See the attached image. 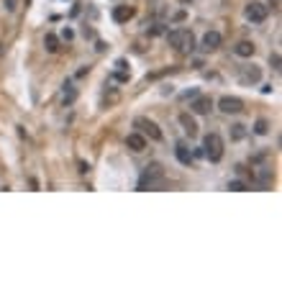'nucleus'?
Masks as SVG:
<instances>
[{
    "instance_id": "obj_16",
    "label": "nucleus",
    "mask_w": 282,
    "mask_h": 282,
    "mask_svg": "<svg viewBox=\"0 0 282 282\" xmlns=\"http://www.w3.org/2000/svg\"><path fill=\"white\" fill-rule=\"evenodd\" d=\"M244 136H247V126H241V123L231 126V139H233V141H241Z\"/></svg>"
},
{
    "instance_id": "obj_10",
    "label": "nucleus",
    "mask_w": 282,
    "mask_h": 282,
    "mask_svg": "<svg viewBox=\"0 0 282 282\" xmlns=\"http://www.w3.org/2000/svg\"><path fill=\"white\" fill-rule=\"evenodd\" d=\"M126 147H129L131 151L139 154V151L147 149V139H144V136H141L139 131H136V133H129V136H126Z\"/></svg>"
},
{
    "instance_id": "obj_20",
    "label": "nucleus",
    "mask_w": 282,
    "mask_h": 282,
    "mask_svg": "<svg viewBox=\"0 0 282 282\" xmlns=\"http://www.w3.org/2000/svg\"><path fill=\"white\" fill-rule=\"evenodd\" d=\"M269 62H272V67H275V69H280V54H275V57H272Z\"/></svg>"
},
{
    "instance_id": "obj_8",
    "label": "nucleus",
    "mask_w": 282,
    "mask_h": 282,
    "mask_svg": "<svg viewBox=\"0 0 282 282\" xmlns=\"http://www.w3.org/2000/svg\"><path fill=\"white\" fill-rule=\"evenodd\" d=\"M133 16H136L133 5H116V8H113V21H116V23H129Z\"/></svg>"
},
{
    "instance_id": "obj_2",
    "label": "nucleus",
    "mask_w": 282,
    "mask_h": 282,
    "mask_svg": "<svg viewBox=\"0 0 282 282\" xmlns=\"http://www.w3.org/2000/svg\"><path fill=\"white\" fill-rule=\"evenodd\" d=\"M162 190L165 187V169L159 165H151L144 169V175L139 177V190Z\"/></svg>"
},
{
    "instance_id": "obj_18",
    "label": "nucleus",
    "mask_w": 282,
    "mask_h": 282,
    "mask_svg": "<svg viewBox=\"0 0 282 282\" xmlns=\"http://www.w3.org/2000/svg\"><path fill=\"white\" fill-rule=\"evenodd\" d=\"M254 131H257L259 136H265V133L269 131V123L265 121V118H262V121H257V126H254Z\"/></svg>"
},
{
    "instance_id": "obj_3",
    "label": "nucleus",
    "mask_w": 282,
    "mask_h": 282,
    "mask_svg": "<svg viewBox=\"0 0 282 282\" xmlns=\"http://www.w3.org/2000/svg\"><path fill=\"white\" fill-rule=\"evenodd\" d=\"M133 129H139V133L144 136V139H151V141H162L165 139V133H162V129L157 123L151 121V118H144V116H139L133 121Z\"/></svg>"
},
{
    "instance_id": "obj_15",
    "label": "nucleus",
    "mask_w": 282,
    "mask_h": 282,
    "mask_svg": "<svg viewBox=\"0 0 282 282\" xmlns=\"http://www.w3.org/2000/svg\"><path fill=\"white\" fill-rule=\"evenodd\" d=\"M175 154H177V159L182 162V165H193V154L187 151V147H185V144H177Z\"/></svg>"
},
{
    "instance_id": "obj_4",
    "label": "nucleus",
    "mask_w": 282,
    "mask_h": 282,
    "mask_svg": "<svg viewBox=\"0 0 282 282\" xmlns=\"http://www.w3.org/2000/svg\"><path fill=\"white\" fill-rule=\"evenodd\" d=\"M203 154L211 162H221L223 159V139L218 133H208L203 141Z\"/></svg>"
},
{
    "instance_id": "obj_5",
    "label": "nucleus",
    "mask_w": 282,
    "mask_h": 282,
    "mask_svg": "<svg viewBox=\"0 0 282 282\" xmlns=\"http://www.w3.org/2000/svg\"><path fill=\"white\" fill-rule=\"evenodd\" d=\"M244 16H247V21H251V23H265L267 16H269V8L262 5V3H249Z\"/></svg>"
},
{
    "instance_id": "obj_14",
    "label": "nucleus",
    "mask_w": 282,
    "mask_h": 282,
    "mask_svg": "<svg viewBox=\"0 0 282 282\" xmlns=\"http://www.w3.org/2000/svg\"><path fill=\"white\" fill-rule=\"evenodd\" d=\"M44 49H47L49 54H57L59 51V39L54 33H47L44 36Z\"/></svg>"
},
{
    "instance_id": "obj_19",
    "label": "nucleus",
    "mask_w": 282,
    "mask_h": 282,
    "mask_svg": "<svg viewBox=\"0 0 282 282\" xmlns=\"http://www.w3.org/2000/svg\"><path fill=\"white\" fill-rule=\"evenodd\" d=\"M229 190H236V193H244V190H247V182H241V180H233V182H229Z\"/></svg>"
},
{
    "instance_id": "obj_6",
    "label": "nucleus",
    "mask_w": 282,
    "mask_h": 282,
    "mask_svg": "<svg viewBox=\"0 0 282 282\" xmlns=\"http://www.w3.org/2000/svg\"><path fill=\"white\" fill-rule=\"evenodd\" d=\"M218 108H221V113H226V116H236V113L244 111V100H241V98L226 95V98L218 100Z\"/></svg>"
},
{
    "instance_id": "obj_12",
    "label": "nucleus",
    "mask_w": 282,
    "mask_h": 282,
    "mask_svg": "<svg viewBox=\"0 0 282 282\" xmlns=\"http://www.w3.org/2000/svg\"><path fill=\"white\" fill-rule=\"evenodd\" d=\"M233 51H236V57L249 59V57H254V51H257V47H254L251 41H239V44L233 47Z\"/></svg>"
},
{
    "instance_id": "obj_9",
    "label": "nucleus",
    "mask_w": 282,
    "mask_h": 282,
    "mask_svg": "<svg viewBox=\"0 0 282 282\" xmlns=\"http://www.w3.org/2000/svg\"><path fill=\"white\" fill-rule=\"evenodd\" d=\"M221 44H223V36L218 33V31H208L203 36V51H216Z\"/></svg>"
},
{
    "instance_id": "obj_11",
    "label": "nucleus",
    "mask_w": 282,
    "mask_h": 282,
    "mask_svg": "<svg viewBox=\"0 0 282 282\" xmlns=\"http://www.w3.org/2000/svg\"><path fill=\"white\" fill-rule=\"evenodd\" d=\"M180 123H182V131L187 136H195L198 133V123H195V118L190 116V113H180Z\"/></svg>"
},
{
    "instance_id": "obj_1",
    "label": "nucleus",
    "mask_w": 282,
    "mask_h": 282,
    "mask_svg": "<svg viewBox=\"0 0 282 282\" xmlns=\"http://www.w3.org/2000/svg\"><path fill=\"white\" fill-rule=\"evenodd\" d=\"M167 44L175 51H193L195 49V36L190 33L187 29H175V31H169L167 33Z\"/></svg>"
},
{
    "instance_id": "obj_17",
    "label": "nucleus",
    "mask_w": 282,
    "mask_h": 282,
    "mask_svg": "<svg viewBox=\"0 0 282 282\" xmlns=\"http://www.w3.org/2000/svg\"><path fill=\"white\" fill-rule=\"evenodd\" d=\"M75 98H77V93H75V90H72L69 85H65V98H62V100H65V103L69 105V103H75Z\"/></svg>"
},
{
    "instance_id": "obj_13",
    "label": "nucleus",
    "mask_w": 282,
    "mask_h": 282,
    "mask_svg": "<svg viewBox=\"0 0 282 282\" xmlns=\"http://www.w3.org/2000/svg\"><path fill=\"white\" fill-rule=\"evenodd\" d=\"M259 80H262V69L254 67V65L241 72V83H251V85H254V83H259Z\"/></svg>"
},
{
    "instance_id": "obj_21",
    "label": "nucleus",
    "mask_w": 282,
    "mask_h": 282,
    "mask_svg": "<svg viewBox=\"0 0 282 282\" xmlns=\"http://www.w3.org/2000/svg\"><path fill=\"white\" fill-rule=\"evenodd\" d=\"M5 8H8V11H13V8H16V0H5Z\"/></svg>"
},
{
    "instance_id": "obj_7",
    "label": "nucleus",
    "mask_w": 282,
    "mask_h": 282,
    "mask_svg": "<svg viewBox=\"0 0 282 282\" xmlns=\"http://www.w3.org/2000/svg\"><path fill=\"white\" fill-rule=\"evenodd\" d=\"M211 108H213V98L211 95H195L190 111L198 113V116H208V113H211Z\"/></svg>"
}]
</instances>
